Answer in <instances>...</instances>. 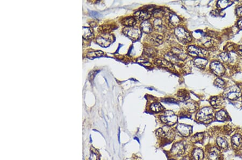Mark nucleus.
Instances as JSON below:
<instances>
[{"instance_id": "34", "label": "nucleus", "mask_w": 242, "mask_h": 160, "mask_svg": "<svg viewBox=\"0 0 242 160\" xmlns=\"http://www.w3.org/2000/svg\"><path fill=\"white\" fill-rule=\"evenodd\" d=\"M153 16L155 17L157 19H160V18L163 16L165 12L163 10L161 9H154L152 12Z\"/></svg>"}, {"instance_id": "43", "label": "nucleus", "mask_w": 242, "mask_h": 160, "mask_svg": "<svg viewBox=\"0 0 242 160\" xmlns=\"http://www.w3.org/2000/svg\"><path fill=\"white\" fill-rule=\"evenodd\" d=\"M238 26L239 28V29H242V17L240 18L239 21H238Z\"/></svg>"}, {"instance_id": "23", "label": "nucleus", "mask_w": 242, "mask_h": 160, "mask_svg": "<svg viewBox=\"0 0 242 160\" xmlns=\"http://www.w3.org/2000/svg\"><path fill=\"white\" fill-rule=\"evenodd\" d=\"M216 119L218 121H224L227 120L228 119V114L227 112L223 109H222L216 114Z\"/></svg>"}, {"instance_id": "33", "label": "nucleus", "mask_w": 242, "mask_h": 160, "mask_svg": "<svg viewBox=\"0 0 242 160\" xmlns=\"http://www.w3.org/2000/svg\"><path fill=\"white\" fill-rule=\"evenodd\" d=\"M232 3L229 1H219L218 2V6L220 9H224L230 6Z\"/></svg>"}, {"instance_id": "13", "label": "nucleus", "mask_w": 242, "mask_h": 160, "mask_svg": "<svg viewBox=\"0 0 242 160\" xmlns=\"http://www.w3.org/2000/svg\"><path fill=\"white\" fill-rule=\"evenodd\" d=\"M208 61L203 58H196L194 60V63L195 65L200 69L203 70L206 67L207 64H208Z\"/></svg>"}, {"instance_id": "15", "label": "nucleus", "mask_w": 242, "mask_h": 160, "mask_svg": "<svg viewBox=\"0 0 242 160\" xmlns=\"http://www.w3.org/2000/svg\"><path fill=\"white\" fill-rule=\"evenodd\" d=\"M209 102L214 108L218 109L220 107H221V105L222 104V99L220 97L215 96L212 97L209 99Z\"/></svg>"}, {"instance_id": "10", "label": "nucleus", "mask_w": 242, "mask_h": 160, "mask_svg": "<svg viewBox=\"0 0 242 160\" xmlns=\"http://www.w3.org/2000/svg\"><path fill=\"white\" fill-rule=\"evenodd\" d=\"M185 146L182 142H176L173 145L170 153L173 156H181L185 153Z\"/></svg>"}, {"instance_id": "2", "label": "nucleus", "mask_w": 242, "mask_h": 160, "mask_svg": "<svg viewBox=\"0 0 242 160\" xmlns=\"http://www.w3.org/2000/svg\"><path fill=\"white\" fill-rule=\"evenodd\" d=\"M169 126H165L159 128L156 132V135L160 139L165 140V141L171 142L175 138V133L173 130L171 129Z\"/></svg>"}, {"instance_id": "35", "label": "nucleus", "mask_w": 242, "mask_h": 160, "mask_svg": "<svg viewBox=\"0 0 242 160\" xmlns=\"http://www.w3.org/2000/svg\"><path fill=\"white\" fill-rule=\"evenodd\" d=\"M103 55V52L101 51H97L90 52L88 53L87 57L89 58H94L95 57H99Z\"/></svg>"}, {"instance_id": "31", "label": "nucleus", "mask_w": 242, "mask_h": 160, "mask_svg": "<svg viewBox=\"0 0 242 160\" xmlns=\"http://www.w3.org/2000/svg\"><path fill=\"white\" fill-rule=\"evenodd\" d=\"M154 25L156 29L159 31H162L165 29V27H163L161 19H156V20L154 21Z\"/></svg>"}, {"instance_id": "19", "label": "nucleus", "mask_w": 242, "mask_h": 160, "mask_svg": "<svg viewBox=\"0 0 242 160\" xmlns=\"http://www.w3.org/2000/svg\"><path fill=\"white\" fill-rule=\"evenodd\" d=\"M150 109L152 112H154V113H159V112L163 111L164 110V107L162 105H161L160 103L156 102V103L152 104L150 107Z\"/></svg>"}, {"instance_id": "36", "label": "nucleus", "mask_w": 242, "mask_h": 160, "mask_svg": "<svg viewBox=\"0 0 242 160\" xmlns=\"http://www.w3.org/2000/svg\"><path fill=\"white\" fill-rule=\"evenodd\" d=\"M137 63L142 65L143 66H144V67H149L151 65V63L145 58H139L137 59Z\"/></svg>"}, {"instance_id": "45", "label": "nucleus", "mask_w": 242, "mask_h": 160, "mask_svg": "<svg viewBox=\"0 0 242 160\" xmlns=\"http://www.w3.org/2000/svg\"><path fill=\"white\" fill-rule=\"evenodd\" d=\"M174 160V159H171V160Z\"/></svg>"}, {"instance_id": "4", "label": "nucleus", "mask_w": 242, "mask_h": 160, "mask_svg": "<svg viewBox=\"0 0 242 160\" xmlns=\"http://www.w3.org/2000/svg\"><path fill=\"white\" fill-rule=\"evenodd\" d=\"M161 121L168 126H172L178 122V117L172 111H166L160 117Z\"/></svg>"}, {"instance_id": "12", "label": "nucleus", "mask_w": 242, "mask_h": 160, "mask_svg": "<svg viewBox=\"0 0 242 160\" xmlns=\"http://www.w3.org/2000/svg\"><path fill=\"white\" fill-rule=\"evenodd\" d=\"M134 15L138 18L139 20L145 21L150 18L151 15L146 10H138L134 13Z\"/></svg>"}, {"instance_id": "18", "label": "nucleus", "mask_w": 242, "mask_h": 160, "mask_svg": "<svg viewBox=\"0 0 242 160\" xmlns=\"http://www.w3.org/2000/svg\"><path fill=\"white\" fill-rule=\"evenodd\" d=\"M155 64L157 65L158 66H159V67L169 68V69L173 68V65L169 62V61L163 59H158L157 60H156Z\"/></svg>"}, {"instance_id": "37", "label": "nucleus", "mask_w": 242, "mask_h": 160, "mask_svg": "<svg viewBox=\"0 0 242 160\" xmlns=\"http://www.w3.org/2000/svg\"><path fill=\"white\" fill-rule=\"evenodd\" d=\"M144 53L145 55L148 56L150 57H151L154 56L155 54H156V50H154V49H153L152 48H145L144 49Z\"/></svg>"}, {"instance_id": "16", "label": "nucleus", "mask_w": 242, "mask_h": 160, "mask_svg": "<svg viewBox=\"0 0 242 160\" xmlns=\"http://www.w3.org/2000/svg\"><path fill=\"white\" fill-rule=\"evenodd\" d=\"M171 53L178 59L185 60V59L187 58V55L185 54L184 52L179 49H172Z\"/></svg>"}, {"instance_id": "38", "label": "nucleus", "mask_w": 242, "mask_h": 160, "mask_svg": "<svg viewBox=\"0 0 242 160\" xmlns=\"http://www.w3.org/2000/svg\"><path fill=\"white\" fill-rule=\"evenodd\" d=\"M214 84L218 88H222L224 86L225 83L222 79L217 78L214 82Z\"/></svg>"}, {"instance_id": "25", "label": "nucleus", "mask_w": 242, "mask_h": 160, "mask_svg": "<svg viewBox=\"0 0 242 160\" xmlns=\"http://www.w3.org/2000/svg\"><path fill=\"white\" fill-rule=\"evenodd\" d=\"M169 22L173 26H177L180 22V20L176 14L171 13L169 15Z\"/></svg>"}, {"instance_id": "21", "label": "nucleus", "mask_w": 242, "mask_h": 160, "mask_svg": "<svg viewBox=\"0 0 242 160\" xmlns=\"http://www.w3.org/2000/svg\"><path fill=\"white\" fill-rule=\"evenodd\" d=\"M177 97L181 101H186L189 99V94L185 90H180L177 93Z\"/></svg>"}, {"instance_id": "44", "label": "nucleus", "mask_w": 242, "mask_h": 160, "mask_svg": "<svg viewBox=\"0 0 242 160\" xmlns=\"http://www.w3.org/2000/svg\"><path fill=\"white\" fill-rule=\"evenodd\" d=\"M238 52L242 56V46H239V48L238 49Z\"/></svg>"}, {"instance_id": "14", "label": "nucleus", "mask_w": 242, "mask_h": 160, "mask_svg": "<svg viewBox=\"0 0 242 160\" xmlns=\"http://www.w3.org/2000/svg\"><path fill=\"white\" fill-rule=\"evenodd\" d=\"M192 157L193 160H203L204 158V153L202 149L199 148L194 149L192 152Z\"/></svg>"}, {"instance_id": "7", "label": "nucleus", "mask_w": 242, "mask_h": 160, "mask_svg": "<svg viewBox=\"0 0 242 160\" xmlns=\"http://www.w3.org/2000/svg\"><path fill=\"white\" fill-rule=\"evenodd\" d=\"M187 52L188 54L193 57L202 58L207 54V51L205 50L194 46H188Z\"/></svg>"}, {"instance_id": "17", "label": "nucleus", "mask_w": 242, "mask_h": 160, "mask_svg": "<svg viewBox=\"0 0 242 160\" xmlns=\"http://www.w3.org/2000/svg\"><path fill=\"white\" fill-rule=\"evenodd\" d=\"M121 23L127 27H132L136 24V21L133 17H127L123 19Z\"/></svg>"}, {"instance_id": "27", "label": "nucleus", "mask_w": 242, "mask_h": 160, "mask_svg": "<svg viewBox=\"0 0 242 160\" xmlns=\"http://www.w3.org/2000/svg\"><path fill=\"white\" fill-rule=\"evenodd\" d=\"M151 41L154 46H159L163 43V38L161 35H154V36H152Z\"/></svg>"}, {"instance_id": "11", "label": "nucleus", "mask_w": 242, "mask_h": 160, "mask_svg": "<svg viewBox=\"0 0 242 160\" xmlns=\"http://www.w3.org/2000/svg\"><path fill=\"white\" fill-rule=\"evenodd\" d=\"M114 37L112 35H104L98 37L97 38V42L102 46L108 47L113 41Z\"/></svg>"}, {"instance_id": "1", "label": "nucleus", "mask_w": 242, "mask_h": 160, "mask_svg": "<svg viewBox=\"0 0 242 160\" xmlns=\"http://www.w3.org/2000/svg\"><path fill=\"white\" fill-rule=\"evenodd\" d=\"M213 109L210 107H206L200 109L197 113L196 118L200 122L204 124H209L213 120Z\"/></svg>"}, {"instance_id": "3", "label": "nucleus", "mask_w": 242, "mask_h": 160, "mask_svg": "<svg viewBox=\"0 0 242 160\" xmlns=\"http://www.w3.org/2000/svg\"><path fill=\"white\" fill-rule=\"evenodd\" d=\"M174 33L179 41L184 44L188 43L192 41L191 34L183 27L176 28Z\"/></svg>"}, {"instance_id": "29", "label": "nucleus", "mask_w": 242, "mask_h": 160, "mask_svg": "<svg viewBox=\"0 0 242 160\" xmlns=\"http://www.w3.org/2000/svg\"><path fill=\"white\" fill-rule=\"evenodd\" d=\"M220 56L221 59L225 63H231L233 61V58L228 52H222Z\"/></svg>"}, {"instance_id": "9", "label": "nucleus", "mask_w": 242, "mask_h": 160, "mask_svg": "<svg viewBox=\"0 0 242 160\" xmlns=\"http://www.w3.org/2000/svg\"><path fill=\"white\" fill-rule=\"evenodd\" d=\"M176 131L179 135L183 137H188L192 132V127L186 124H179L176 127Z\"/></svg>"}, {"instance_id": "30", "label": "nucleus", "mask_w": 242, "mask_h": 160, "mask_svg": "<svg viewBox=\"0 0 242 160\" xmlns=\"http://www.w3.org/2000/svg\"><path fill=\"white\" fill-rule=\"evenodd\" d=\"M242 142V136L238 134L234 135L232 138V143L236 146H239Z\"/></svg>"}, {"instance_id": "5", "label": "nucleus", "mask_w": 242, "mask_h": 160, "mask_svg": "<svg viewBox=\"0 0 242 160\" xmlns=\"http://www.w3.org/2000/svg\"><path fill=\"white\" fill-rule=\"evenodd\" d=\"M241 93L239 88L236 86L227 88L224 92V97L230 100H236L241 97Z\"/></svg>"}, {"instance_id": "24", "label": "nucleus", "mask_w": 242, "mask_h": 160, "mask_svg": "<svg viewBox=\"0 0 242 160\" xmlns=\"http://www.w3.org/2000/svg\"><path fill=\"white\" fill-rule=\"evenodd\" d=\"M208 157L209 160H219L220 156L218 150L213 149L209 151Z\"/></svg>"}, {"instance_id": "28", "label": "nucleus", "mask_w": 242, "mask_h": 160, "mask_svg": "<svg viewBox=\"0 0 242 160\" xmlns=\"http://www.w3.org/2000/svg\"><path fill=\"white\" fill-rule=\"evenodd\" d=\"M216 142H217L218 146L220 147L221 149H224L228 148V143L227 140L224 138L218 137L216 140Z\"/></svg>"}, {"instance_id": "6", "label": "nucleus", "mask_w": 242, "mask_h": 160, "mask_svg": "<svg viewBox=\"0 0 242 160\" xmlns=\"http://www.w3.org/2000/svg\"><path fill=\"white\" fill-rule=\"evenodd\" d=\"M123 33L133 40H138L141 37V31L140 29L133 27L124 28Z\"/></svg>"}, {"instance_id": "20", "label": "nucleus", "mask_w": 242, "mask_h": 160, "mask_svg": "<svg viewBox=\"0 0 242 160\" xmlns=\"http://www.w3.org/2000/svg\"><path fill=\"white\" fill-rule=\"evenodd\" d=\"M197 104L193 101H188L186 103V104H185V109H186V110L188 112L191 113L195 112L197 109Z\"/></svg>"}, {"instance_id": "42", "label": "nucleus", "mask_w": 242, "mask_h": 160, "mask_svg": "<svg viewBox=\"0 0 242 160\" xmlns=\"http://www.w3.org/2000/svg\"><path fill=\"white\" fill-rule=\"evenodd\" d=\"M237 15L242 17V7H238L237 9Z\"/></svg>"}, {"instance_id": "40", "label": "nucleus", "mask_w": 242, "mask_h": 160, "mask_svg": "<svg viewBox=\"0 0 242 160\" xmlns=\"http://www.w3.org/2000/svg\"><path fill=\"white\" fill-rule=\"evenodd\" d=\"M163 103H169V104H176L177 101H176V100L173 99H171V98H168V99H165L164 100H162Z\"/></svg>"}, {"instance_id": "32", "label": "nucleus", "mask_w": 242, "mask_h": 160, "mask_svg": "<svg viewBox=\"0 0 242 160\" xmlns=\"http://www.w3.org/2000/svg\"><path fill=\"white\" fill-rule=\"evenodd\" d=\"M83 29L84 31V38L85 39H89L91 38V37L93 36V31L91 30V28H89L84 27Z\"/></svg>"}, {"instance_id": "39", "label": "nucleus", "mask_w": 242, "mask_h": 160, "mask_svg": "<svg viewBox=\"0 0 242 160\" xmlns=\"http://www.w3.org/2000/svg\"><path fill=\"white\" fill-rule=\"evenodd\" d=\"M202 136L201 134H197L196 135H194L192 139L194 140V142H198L202 139Z\"/></svg>"}, {"instance_id": "26", "label": "nucleus", "mask_w": 242, "mask_h": 160, "mask_svg": "<svg viewBox=\"0 0 242 160\" xmlns=\"http://www.w3.org/2000/svg\"><path fill=\"white\" fill-rule=\"evenodd\" d=\"M100 155L96 149L91 147V154L88 160H99Z\"/></svg>"}, {"instance_id": "8", "label": "nucleus", "mask_w": 242, "mask_h": 160, "mask_svg": "<svg viewBox=\"0 0 242 160\" xmlns=\"http://www.w3.org/2000/svg\"><path fill=\"white\" fill-rule=\"evenodd\" d=\"M210 69L213 73L218 76L224 75L225 69L221 62L218 61H213L210 64Z\"/></svg>"}, {"instance_id": "22", "label": "nucleus", "mask_w": 242, "mask_h": 160, "mask_svg": "<svg viewBox=\"0 0 242 160\" xmlns=\"http://www.w3.org/2000/svg\"><path fill=\"white\" fill-rule=\"evenodd\" d=\"M141 29L143 32L145 33H151L152 31V24L148 21L143 22L141 24Z\"/></svg>"}, {"instance_id": "41", "label": "nucleus", "mask_w": 242, "mask_h": 160, "mask_svg": "<svg viewBox=\"0 0 242 160\" xmlns=\"http://www.w3.org/2000/svg\"><path fill=\"white\" fill-rule=\"evenodd\" d=\"M90 15L92 17H95V18H99L101 16L100 14H99L98 12H91Z\"/></svg>"}]
</instances>
